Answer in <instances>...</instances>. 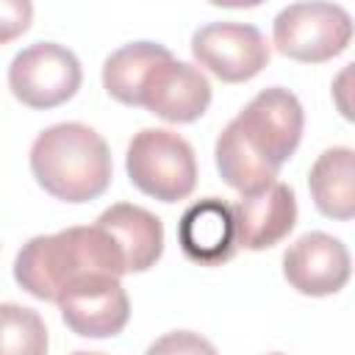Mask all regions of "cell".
Segmentation results:
<instances>
[{"label":"cell","instance_id":"6da1fadb","mask_svg":"<svg viewBox=\"0 0 355 355\" xmlns=\"http://www.w3.org/2000/svg\"><path fill=\"white\" fill-rule=\"evenodd\" d=\"M302 125V105L288 89L272 86L258 92L216 139L214 155L222 180L239 194L275 183L280 166L300 147Z\"/></svg>","mask_w":355,"mask_h":355},{"label":"cell","instance_id":"7a4b0ae2","mask_svg":"<svg viewBox=\"0 0 355 355\" xmlns=\"http://www.w3.org/2000/svg\"><path fill=\"white\" fill-rule=\"evenodd\" d=\"M86 272L125 275L122 255L111 236L94 222L92 227H67L53 236H33L14 261V280L36 300L55 302L61 288Z\"/></svg>","mask_w":355,"mask_h":355},{"label":"cell","instance_id":"3957f363","mask_svg":"<svg viewBox=\"0 0 355 355\" xmlns=\"http://www.w3.org/2000/svg\"><path fill=\"white\" fill-rule=\"evenodd\" d=\"M111 150L83 122H61L42 130L31 147L36 183L64 202L97 200L111 183Z\"/></svg>","mask_w":355,"mask_h":355},{"label":"cell","instance_id":"277c9868","mask_svg":"<svg viewBox=\"0 0 355 355\" xmlns=\"http://www.w3.org/2000/svg\"><path fill=\"white\" fill-rule=\"evenodd\" d=\"M130 183L161 202L186 200L197 186V158L191 144L166 128L139 130L125 155Z\"/></svg>","mask_w":355,"mask_h":355},{"label":"cell","instance_id":"5b68a950","mask_svg":"<svg viewBox=\"0 0 355 355\" xmlns=\"http://www.w3.org/2000/svg\"><path fill=\"white\" fill-rule=\"evenodd\" d=\"M352 39L349 14L327 0L286 6L272 25V44L280 55L302 64H322L341 55Z\"/></svg>","mask_w":355,"mask_h":355},{"label":"cell","instance_id":"8992f818","mask_svg":"<svg viewBox=\"0 0 355 355\" xmlns=\"http://www.w3.org/2000/svg\"><path fill=\"white\" fill-rule=\"evenodd\" d=\"M83 72L72 50L55 42H36L14 55L8 67L11 94L36 111L64 105L80 89Z\"/></svg>","mask_w":355,"mask_h":355},{"label":"cell","instance_id":"52a82bcc","mask_svg":"<svg viewBox=\"0 0 355 355\" xmlns=\"http://www.w3.org/2000/svg\"><path fill=\"white\" fill-rule=\"evenodd\" d=\"M64 324L80 338H114L130 319V300L116 275L86 272L55 297Z\"/></svg>","mask_w":355,"mask_h":355},{"label":"cell","instance_id":"ba28073f","mask_svg":"<svg viewBox=\"0 0 355 355\" xmlns=\"http://www.w3.org/2000/svg\"><path fill=\"white\" fill-rule=\"evenodd\" d=\"M191 53L200 67L225 83H244L269 64V42L255 25L211 22L194 31Z\"/></svg>","mask_w":355,"mask_h":355},{"label":"cell","instance_id":"9c48e42d","mask_svg":"<svg viewBox=\"0 0 355 355\" xmlns=\"http://www.w3.org/2000/svg\"><path fill=\"white\" fill-rule=\"evenodd\" d=\"M136 105L147 108L150 114L166 122L186 125L200 119L208 111L211 83L200 67L178 61L172 53H166L141 78Z\"/></svg>","mask_w":355,"mask_h":355},{"label":"cell","instance_id":"30bf717a","mask_svg":"<svg viewBox=\"0 0 355 355\" xmlns=\"http://www.w3.org/2000/svg\"><path fill=\"white\" fill-rule=\"evenodd\" d=\"M352 263L341 239L313 230L288 244L283 255V277L305 297L338 294L349 280Z\"/></svg>","mask_w":355,"mask_h":355},{"label":"cell","instance_id":"8fae6325","mask_svg":"<svg viewBox=\"0 0 355 355\" xmlns=\"http://www.w3.org/2000/svg\"><path fill=\"white\" fill-rule=\"evenodd\" d=\"M233 211L236 244L244 250H269L297 225V200L288 183H269L261 191L241 194Z\"/></svg>","mask_w":355,"mask_h":355},{"label":"cell","instance_id":"7c38bea8","mask_svg":"<svg viewBox=\"0 0 355 355\" xmlns=\"http://www.w3.org/2000/svg\"><path fill=\"white\" fill-rule=\"evenodd\" d=\"M178 241L186 258L202 266H219L239 250L233 211L219 197H205L186 208L178 222Z\"/></svg>","mask_w":355,"mask_h":355},{"label":"cell","instance_id":"4fadbf2b","mask_svg":"<svg viewBox=\"0 0 355 355\" xmlns=\"http://www.w3.org/2000/svg\"><path fill=\"white\" fill-rule=\"evenodd\" d=\"M97 225L116 244L125 272H147L164 252V225L141 205L116 202L97 216Z\"/></svg>","mask_w":355,"mask_h":355},{"label":"cell","instance_id":"5bb4252c","mask_svg":"<svg viewBox=\"0 0 355 355\" xmlns=\"http://www.w3.org/2000/svg\"><path fill=\"white\" fill-rule=\"evenodd\" d=\"M308 189L319 214L349 222L355 216V153L349 147L324 150L308 172Z\"/></svg>","mask_w":355,"mask_h":355},{"label":"cell","instance_id":"9a60e30c","mask_svg":"<svg viewBox=\"0 0 355 355\" xmlns=\"http://www.w3.org/2000/svg\"><path fill=\"white\" fill-rule=\"evenodd\" d=\"M169 50L164 44H155V42H130V44L114 50L103 64V86H105V92L122 105H136L141 78Z\"/></svg>","mask_w":355,"mask_h":355},{"label":"cell","instance_id":"2e32d148","mask_svg":"<svg viewBox=\"0 0 355 355\" xmlns=\"http://www.w3.org/2000/svg\"><path fill=\"white\" fill-rule=\"evenodd\" d=\"M50 338L44 319L25 305H0V355H42Z\"/></svg>","mask_w":355,"mask_h":355},{"label":"cell","instance_id":"e0dca14e","mask_svg":"<svg viewBox=\"0 0 355 355\" xmlns=\"http://www.w3.org/2000/svg\"><path fill=\"white\" fill-rule=\"evenodd\" d=\"M33 22L31 0H0V44L19 39Z\"/></svg>","mask_w":355,"mask_h":355},{"label":"cell","instance_id":"ac0fdd59","mask_svg":"<svg viewBox=\"0 0 355 355\" xmlns=\"http://www.w3.org/2000/svg\"><path fill=\"white\" fill-rule=\"evenodd\" d=\"M155 349H158V352H161V349H178V352H180V349H208V352H211L214 347L205 344L202 338H194L191 333H178V336L172 333L169 338H164V341H158V344L150 347V352H155Z\"/></svg>","mask_w":355,"mask_h":355},{"label":"cell","instance_id":"d6986e66","mask_svg":"<svg viewBox=\"0 0 355 355\" xmlns=\"http://www.w3.org/2000/svg\"><path fill=\"white\" fill-rule=\"evenodd\" d=\"M208 3L211 6H219V8H255L263 0H208Z\"/></svg>","mask_w":355,"mask_h":355}]
</instances>
